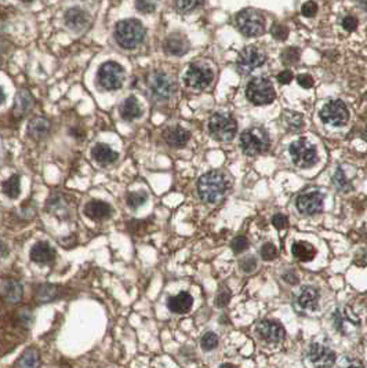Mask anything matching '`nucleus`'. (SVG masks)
I'll return each mask as SVG.
<instances>
[{"label": "nucleus", "mask_w": 367, "mask_h": 368, "mask_svg": "<svg viewBox=\"0 0 367 368\" xmlns=\"http://www.w3.org/2000/svg\"><path fill=\"white\" fill-rule=\"evenodd\" d=\"M200 345H202V349H203V351H214V349L218 346V337H217L214 332H206V334L202 337V339H200Z\"/></svg>", "instance_id": "36"}, {"label": "nucleus", "mask_w": 367, "mask_h": 368, "mask_svg": "<svg viewBox=\"0 0 367 368\" xmlns=\"http://www.w3.org/2000/svg\"><path fill=\"white\" fill-rule=\"evenodd\" d=\"M158 3H159V0H137L135 2L137 9L141 13H152V11H155Z\"/></svg>", "instance_id": "40"}, {"label": "nucleus", "mask_w": 367, "mask_h": 368, "mask_svg": "<svg viewBox=\"0 0 367 368\" xmlns=\"http://www.w3.org/2000/svg\"><path fill=\"white\" fill-rule=\"evenodd\" d=\"M364 261H366V264H367V253L364 254Z\"/></svg>", "instance_id": "56"}, {"label": "nucleus", "mask_w": 367, "mask_h": 368, "mask_svg": "<svg viewBox=\"0 0 367 368\" xmlns=\"http://www.w3.org/2000/svg\"><path fill=\"white\" fill-rule=\"evenodd\" d=\"M362 137H363V139H366V141H367V127H366V129H364V130H363Z\"/></svg>", "instance_id": "55"}, {"label": "nucleus", "mask_w": 367, "mask_h": 368, "mask_svg": "<svg viewBox=\"0 0 367 368\" xmlns=\"http://www.w3.org/2000/svg\"><path fill=\"white\" fill-rule=\"evenodd\" d=\"M145 29L143 24L137 20H126L119 22L115 29V39L117 44L123 48H134L137 47L144 40Z\"/></svg>", "instance_id": "2"}, {"label": "nucleus", "mask_w": 367, "mask_h": 368, "mask_svg": "<svg viewBox=\"0 0 367 368\" xmlns=\"http://www.w3.org/2000/svg\"><path fill=\"white\" fill-rule=\"evenodd\" d=\"M111 206L104 203V201H98V200H93L90 203H87L86 208H84V213L89 218L94 219V221H98V219H104L107 217L111 215Z\"/></svg>", "instance_id": "23"}, {"label": "nucleus", "mask_w": 367, "mask_h": 368, "mask_svg": "<svg viewBox=\"0 0 367 368\" xmlns=\"http://www.w3.org/2000/svg\"><path fill=\"white\" fill-rule=\"evenodd\" d=\"M297 80L298 84L304 87V89H311V87L313 86V79H312L309 75H300V76L297 77Z\"/></svg>", "instance_id": "48"}, {"label": "nucleus", "mask_w": 367, "mask_h": 368, "mask_svg": "<svg viewBox=\"0 0 367 368\" xmlns=\"http://www.w3.org/2000/svg\"><path fill=\"white\" fill-rule=\"evenodd\" d=\"M333 184H334V186H336L338 190H341V192H349L351 189H352V185H351V182L348 181L345 172L342 171L341 167L337 168V171H336V174L333 177Z\"/></svg>", "instance_id": "35"}, {"label": "nucleus", "mask_w": 367, "mask_h": 368, "mask_svg": "<svg viewBox=\"0 0 367 368\" xmlns=\"http://www.w3.org/2000/svg\"><path fill=\"white\" fill-rule=\"evenodd\" d=\"M291 80H293V73L290 71H283L277 75V81L282 84H289Z\"/></svg>", "instance_id": "50"}, {"label": "nucleus", "mask_w": 367, "mask_h": 368, "mask_svg": "<svg viewBox=\"0 0 367 368\" xmlns=\"http://www.w3.org/2000/svg\"><path fill=\"white\" fill-rule=\"evenodd\" d=\"M91 156L95 162L101 164H109V163L116 162L117 153L112 148H109L107 144H97L91 150Z\"/></svg>", "instance_id": "25"}, {"label": "nucleus", "mask_w": 367, "mask_h": 368, "mask_svg": "<svg viewBox=\"0 0 367 368\" xmlns=\"http://www.w3.org/2000/svg\"><path fill=\"white\" fill-rule=\"evenodd\" d=\"M246 97L254 105H268L275 99V89L267 77H254L246 87Z\"/></svg>", "instance_id": "6"}, {"label": "nucleus", "mask_w": 367, "mask_h": 368, "mask_svg": "<svg viewBox=\"0 0 367 368\" xmlns=\"http://www.w3.org/2000/svg\"><path fill=\"white\" fill-rule=\"evenodd\" d=\"M271 141H269L268 133L261 127H251V129L243 131L240 135V148L243 153L247 156H257L269 149Z\"/></svg>", "instance_id": "3"}, {"label": "nucleus", "mask_w": 367, "mask_h": 368, "mask_svg": "<svg viewBox=\"0 0 367 368\" xmlns=\"http://www.w3.org/2000/svg\"><path fill=\"white\" fill-rule=\"evenodd\" d=\"M333 319H334L336 327H337L338 330L341 331V332H344L345 323H349V324L355 325V327L360 324V321H359L358 317L354 316L352 313L348 312V308L338 309V310H336V313L333 314Z\"/></svg>", "instance_id": "29"}, {"label": "nucleus", "mask_w": 367, "mask_h": 368, "mask_svg": "<svg viewBox=\"0 0 367 368\" xmlns=\"http://www.w3.org/2000/svg\"><path fill=\"white\" fill-rule=\"evenodd\" d=\"M22 2H25V3H29V2H32V0H22Z\"/></svg>", "instance_id": "57"}, {"label": "nucleus", "mask_w": 367, "mask_h": 368, "mask_svg": "<svg viewBox=\"0 0 367 368\" xmlns=\"http://www.w3.org/2000/svg\"><path fill=\"white\" fill-rule=\"evenodd\" d=\"M0 291L6 298V301H9L11 304H17L20 302L24 295V288H22L21 283H18L17 280H5Z\"/></svg>", "instance_id": "21"}, {"label": "nucleus", "mask_w": 367, "mask_h": 368, "mask_svg": "<svg viewBox=\"0 0 367 368\" xmlns=\"http://www.w3.org/2000/svg\"><path fill=\"white\" fill-rule=\"evenodd\" d=\"M282 277H283V280H285L286 283H289V284H297L298 283L297 274H295V272L291 269L287 270V272H285Z\"/></svg>", "instance_id": "51"}, {"label": "nucleus", "mask_w": 367, "mask_h": 368, "mask_svg": "<svg viewBox=\"0 0 367 368\" xmlns=\"http://www.w3.org/2000/svg\"><path fill=\"white\" fill-rule=\"evenodd\" d=\"M208 131H210V135L217 141L229 142L236 135L238 123L231 115L214 113L208 120Z\"/></svg>", "instance_id": "4"}, {"label": "nucleus", "mask_w": 367, "mask_h": 368, "mask_svg": "<svg viewBox=\"0 0 367 368\" xmlns=\"http://www.w3.org/2000/svg\"><path fill=\"white\" fill-rule=\"evenodd\" d=\"M202 0H177L176 6L181 13H189L192 10H195L200 5Z\"/></svg>", "instance_id": "39"}, {"label": "nucleus", "mask_w": 367, "mask_h": 368, "mask_svg": "<svg viewBox=\"0 0 367 368\" xmlns=\"http://www.w3.org/2000/svg\"><path fill=\"white\" fill-rule=\"evenodd\" d=\"M320 120L328 126L341 127L346 125L349 120V111L345 103L341 99H333L328 101L322 109H320Z\"/></svg>", "instance_id": "8"}, {"label": "nucleus", "mask_w": 367, "mask_h": 368, "mask_svg": "<svg viewBox=\"0 0 367 368\" xmlns=\"http://www.w3.org/2000/svg\"><path fill=\"white\" fill-rule=\"evenodd\" d=\"M324 196L320 192H307L295 200L297 210L304 215H316L323 211Z\"/></svg>", "instance_id": "13"}, {"label": "nucleus", "mask_w": 367, "mask_h": 368, "mask_svg": "<svg viewBox=\"0 0 367 368\" xmlns=\"http://www.w3.org/2000/svg\"><path fill=\"white\" fill-rule=\"evenodd\" d=\"M316 11H318V6H316V3H313V2H307V3L303 6V10H301V13H303V15H305V17H313Z\"/></svg>", "instance_id": "44"}, {"label": "nucleus", "mask_w": 367, "mask_h": 368, "mask_svg": "<svg viewBox=\"0 0 367 368\" xmlns=\"http://www.w3.org/2000/svg\"><path fill=\"white\" fill-rule=\"evenodd\" d=\"M257 334L268 343H279L285 339L286 331L281 323L275 320H263L257 325Z\"/></svg>", "instance_id": "14"}, {"label": "nucleus", "mask_w": 367, "mask_h": 368, "mask_svg": "<svg viewBox=\"0 0 367 368\" xmlns=\"http://www.w3.org/2000/svg\"><path fill=\"white\" fill-rule=\"evenodd\" d=\"M5 99H6V95H5V93H3V89L0 87V105L5 102Z\"/></svg>", "instance_id": "53"}, {"label": "nucleus", "mask_w": 367, "mask_h": 368, "mask_svg": "<svg viewBox=\"0 0 367 368\" xmlns=\"http://www.w3.org/2000/svg\"><path fill=\"white\" fill-rule=\"evenodd\" d=\"M283 60L286 64H294L298 60V51L295 48H290L287 51L283 52Z\"/></svg>", "instance_id": "46"}, {"label": "nucleus", "mask_w": 367, "mask_h": 368, "mask_svg": "<svg viewBox=\"0 0 367 368\" xmlns=\"http://www.w3.org/2000/svg\"><path fill=\"white\" fill-rule=\"evenodd\" d=\"M189 48V44H188V40H186L182 34L180 33H174L170 34L169 38L164 40L163 43V50L166 54L169 56H184Z\"/></svg>", "instance_id": "16"}, {"label": "nucleus", "mask_w": 367, "mask_h": 368, "mask_svg": "<svg viewBox=\"0 0 367 368\" xmlns=\"http://www.w3.org/2000/svg\"><path fill=\"white\" fill-rule=\"evenodd\" d=\"M291 254L303 262H309L316 257V249L308 241H295L291 247Z\"/></svg>", "instance_id": "24"}, {"label": "nucleus", "mask_w": 367, "mask_h": 368, "mask_svg": "<svg viewBox=\"0 0 367 368\" xmlns=\"http://www.w3.org/2000/svg\"><path fill=\"white\" fill-rule=\"evenodd\" d=\"M125 80V71L117 62H105L98 69V83L105 90L120 89Z\"/></svg>", "instance_id": "9"}, {"label": "nucleus", "mask_w": 367, "mask_h": 368, "mask_svg": "<svg viewBox=\"0 0 367 368\" xmlns=\"http://www.w3.org/2000/svg\"><path fill=\"white\" fill-rule=\"evenodd\" d=\"M148 200V195L145 192H133L127 196V204L131 208H138Z\"/></svg>", "instance_id": "37"}, {"label": "nucleus", "mask_w": 367, "mask_h": 368, "mask_svg": "<svg viewBox=\"0 0 367 368\" xmlns=\"http://www.w3.org/2000/svg\"><path fill=\"white\" fill-rule=\"evenodd\" d=\"M54 258H56V251L46 241L36 243L30 250V259L38 264H48V262L54 261Z\"/></svg>", "instance_id": "20"}, {"label": "nucleus", "mask_w": 367, "mask_h": 368, "mask_svg": "<svg viewBox=\"0 0 367 368\" xmlns=\"http://www.w3.org/2000/svg\"><path fill=\"white\" fill-rule=\"evenodd\" d=\"M7 253H9L7 247L5 244H0V257H5V255H7Z\"/></svg>", "instance_id": "52"}, {"label": "nucleus", "mask_w": 367, "mask_h": 368, "mask_svg": "<svg viewBox=\"0 0 367 368\" xmlns=\"http://www.w3.org/2000/svg\"><path fill=\"white\" fill-rule=\"evenodd\" d=\"M192 305H194V298L190 295L189 292L182 291L180 292L178 295L170 296L169 301H167V306L173 313H177V314H185L192 309Z\"/></svg>", "instance_id": "19"}, {"label": "nucleus", "mask_w": 367, "mask_h": 368, "mask_svg": "<svg viewBox=\"0 0 367 368\" xmlns=\"http://www.w3.org/2000/svg\"><path fill=\"white\" fill-rule=\"evenodd\" d=\"M186 86L194 89V90H204L212 84L214 79V73L210 68L204 65H190L185 73Z\"/></svg>", "instance_id": "11"}, {"label": "nucleus", "mask_w": 367, "mask_h": 368, "mask_svg": "<svg viewBox=\"0 0 367 368\" xmlns=\"http://www.w3.org/2000/svg\"><path fill=\"white\" fill-rule=\"evenodd\" d=\"M231 247H232L235 254H242L243 251H246L249 249V240H247L246 236H238L232 240Z\"/></svg>", "instance_id": "38"}, {"label": "nucleus", "mask_w": 367, "mask_h": 368, "mask_svg": "<svg viewBox=\"0 0 367 368\" xmlns=\"http://www.w3.org/2000/svg\"><path fill=\"white\" fill-rule=\"evenodd\" d=\"M358 3L360 5V7H363L364 10H367V0H358Z\"/></svg>", "instance_id": "54"}, {"label": "nucleus", "mask_w": 367, "mask_h": 368, "mask_svg": "<svg viewBox=\"0 0 367 368\" xmlns=\"http://www.w3.org/2000/svg\"><path fill=\"white\" fill-rule=\"evenodd\" d=\"M149 87L152 94L159 99H169L176 93V83L173 77L164 72L152 73L149 77Z\"/></svg>", "instance_id": "12"}, {"label": "nucleus", "mask_w": 367, "mask_h": 368, "mask_svg": "<svg viewBox=\"0 0 367 368\" xmlns=\"http://www.w3.org/2000/svg\"><path fill=\"white\" fill-rule=\"evenodd\" d=\"M236 25H238L239 30L247 38L259 36L264 33V29H265L264 17L261 15V13L253 9L242 10L236 15Z\"/></svg>", "instance_id": "7"}, {"label": "nucleus", "mask_w": 367, "mask_h": 368, "mask_svg": "<svg viewBox=\"0 0 367 368\" xmlns=\"http://www.w3.org/2000/svg\"><path fill=\"white\" fill-rule=\"evenodd\" d=\"M229 301H231V294H229L228 290H224V291H221L220 294L217 295L216 305L218 308H225V306L228 305Z\"/></svg>", "instance_id": "43"}, {"label": "nucleus", "mask_w": 367, "mask_h": 368, "mask_svg": "<svg viewBox=\"0 0 367 368\" xmlns=\"http://www.w3.org/2000/svg\"><path fill=\"white\" fill-rule=\"evenodd\" d=\"M38 364H39V353L35 349H26L17 361V365L25 368L36 367Z\"/></svg>", "instance_id": "32"}, {"label": "nucleus", "mask_w": 367, "mask_h": 368, "mask_svg": "<svg viewBox=\"0 0 367 368\" xmlns=\"http://www.w3.org/2000/svg\"><path fill=\"white\" fill-rule=\"evenodd\" d=\"M163 138L166 144H169L173 148H182L188 144L190 138L189 131H186L185 129H182L180 126H174V127H169L167 130H164Z\"/></svg>", "instance_id": "18"}, {"label": "nucleus", "mask_w": 367, "mask_h": 368, "mask_svg": "<svg viewBox=\"0 0 367 368\" xmlns=\"http://www.w3.org/2000/svg\"><path fill=\"white\" fill-rule=\"evenodd\" d=\"M257 259H255L254 257H249L246 258L244 261L240 262V268H242V270L244 272V273H251V272H254L255 269H257Z\"/></svg>", "instance_id": "42"}, {"label": "nucleus", "mask_w": 367, "mask_h": 368, "mask_svg": "<svg viewBox=\"0 0 367 368\" xmlns=\"http://www.w3.org/2000/svg\"><path fill=\"white\" fill-rule=\"evenodd\" d=\"M229 186L228 177L222 171L206 172L198 181L199 197L207 204H216L226 196Z\"/></svg>", "instance_id": "1"}, {"label": "nucleus", "mask_w": 367, "mask_h": 368, "mask_svg": "<svg viewBox=\"0 0 367 368\" xmlns=\"http://www.w3.org/2000/svg\"><path fill=\"white\" fill-rule=\"evenodd\" d=\"M308 359L309 361L316 365H333L337 360L336 352L331 351L330 347L320 345V343H312L309 351H308Z\"/></svg>", "instance_id": "15"}, {"label": "nucleus", "mask_w": 367, "mask_h": 368, "mask_svg": "<svg viewBox=\"0 0 367 368\" xmlns=\"http://www.w3.org/2000/svg\"><path fill=\"white\" fill-rule=\"evenodd\" d=\"M265 60H267V57L264 51H261L258 47L249 46V47L243 48V51L240 52L238 62H236V68L240 75H250L253 71L263 66Z\"/></svg>", "instance_id": "10"}, {"label": "nucleus", "mask_w": 367, "mask_h": 368, "mask_svg": "<svg viewBox=\"0 0 367 368\" xmlns=\"http://www.w3.org/2000/svg\"><path fill=\"white\" fill-rule=\"evenodd\" d=\"M272 34L277 40H285L287 38V29L282 25H275L272 28Z\"/></svg>", "instance_id": "49"}, {"label": "nucleus", "mask_w": 367, "mask_h": 368, "mask_svg": "<svg viewBox=\"0 0 367 368\" xmlns=\"http://www.w3.org/2000/svg\"><path fill=\"white\" fill-rule=\"evenodd\" d=\"M65 22L74 30H83L89 25L87 14L80 9H71L65 14Z\"/></svg>", "instance_id": "22"}, {"label": "nucleus", "mask_w": 367, "mask_h": 368, "mask_svg": "<svg viewBox=\"0 0 367 368\" xmlns=\"http://www.w3.org/2000/svg\"><path fill=\"white\" fill-rule=\"evenodd\" d=\"M342 25H344V28H345L346 30L352 32V30H355L356 28H358V20H356L355 17H352V15H348V17L344 18Z\"/></svg>", "instance_id": "47"}, {"label": "nucleus", "mask_w": 367, "mask_h": 368, "mask_svg": "<svg viewBox=\"0 0 367 368\" xmlns=\"http://www.w3.org/2000/svg\"><path fill=\"white\" fill-rule=\"evenodd\" d=\"M3 192L6 196H9L10 199H15L20 195V177L13 176L10 177L9 180L5 181V184L2 186Z\"/></svg>", "instance_id": "33"}, {"label": "nucleus", "mask_w": 367, "mask_h": 368, "mask_svg": "<svg viewBox=\"0 0 367 368\" xmlns=\"http://www.w3.org/2000/svg\"><path fill=\"white\" fill-rule=\"evenodd\" d=\"M33 108V98L29 94V91L21 90L18 91L17 97H15V103H14V113L18 117L25 116L28 112H30V109Z\"/></svg>", "instance_id": "26"}, {"label": "nucleus", "mask_w": 367, "mask_h": 368, "mask_svg": "<svg viewBox=\"0 0 367 368\" xmlns=\"http://www.w3.org/2000/svg\"><path fill=\"white\" fill-rule=\"evenodd\" d=\"M50 121L44 117H35L28 125V134L35 139H42L50 131Z\"/></svg>", "instance_id": "27"}, {"label": "nucleus", "mask_w": 367, "mask_h": 368, "mask_svg": "<svg viewBox=\"0 0 367 368\" xmlns=\"http://www.w3.org/2000/svg\"><path fill=\"white\" fill-rule=\"evenodd\" d=\"M58 294H60L58 287L51 284H43L36 288V300L39 302H51L58 296Z\"/></svg>", "instance_id": "31"}, {"label": "nucleus", "mask_w": 367, "mask_h": 368, "mask_svg": "<svg viewBox=\"0 0 367 368\" xmlns=\"http://www.w3.org/2000/svg\"><path fill=\"white\" fill-rule=\"evenodd\" d=\"M272 225L276 229H285L287 226V217L283 214H275L272 218Z\"/></svg>", "instance_id": "45"}, {"label": "nucleus", "mask_w": 367, "mask_h": 368, "mask_svg": "<svg viewBox=\"0 0 367 368\" xmlns=\"http://www.w3.org/2000/svg\"><path fill=\"white\" fill-rule=\"evenodd\" d=\"M297 306L303 310H315L319 302V291L312 286H304L297 296Z\"/></svg>", "instance_id": "17"}, {"label": "nucleus", "mask_w": 367, "mask_h": 368, "mask_svg": "<svg viewBox=\"0 0 367 368\" xmlns=\"http://www.w3.org/2000/svg\"><path fill=\"white\" fill-rule=\"evenodd\" d=\"M277 255V250L276 247L273 246L272 243H265L261 249V257L265 259V261H273Z\"/></svg>", "instance_id": "41"}, {"label": "nucleus", "mask_w": 367, "mask_h": 368, "mask_svg": "<svg viewBox=\"0 0 367 368\" xmlns=\"http://www.w3.org/2000/svg\"><path fill=\"white\" fill-rule=\"evenodd\" d=\"M141 108H139V103L138 101H137V98L135 97H129V98L126 99L125 102L121 103L120 107V115L121 117L125 120H129V121H131V120H135L138 119L139 116H141Z\"/></svg>", "instance_id": "28"}, {"label": "nucleus", "mask_w": 367, "mask_h": 368, "mask_svg": "<svg viewBox=\"0 0 367 368\" xmlns=\"http://www.w3.org/2000/svg\"><path fill=\"white\" fill-rule=\"evenodd\" d=\"M283 120H285L286 126H287L290 130H293V131L301 130L304 127L303 116L297 113V112H285Z\"/></svg>", "instance_id": "34"}, {"label": "nucleus", "mask_w": 367, "mask_h": 368, "mask_svg": "<svg viewBox=\"0 0 367 368\" xmlns=\"http://www.w3.org/2000/svg\"><path fill=\"white\" fill-rule=\"evenodd\" d=\"M289 153L293 159L294 164L300 168L313 167L319 160L316 146L308 142L307 138H300L293 144H290Z\"/></svg>", "instance_id": "5"}, {"label": "nucleus", "mask_w": 367, "mask_h": 368, "mask_svg": "<svg viewBox=\"0 0 367 368\" xmlns=\"http://www.w3.org/2000/svg\"><path fill=\"white\" fill-rule=\"evenodd\" d=\"M48 210L51 211L54 215H58V217H66L69 214L71 207L65 201L64 196L57 195V196H53L51 200L48 201Z\"/></svg>", "instance_id": "30"}]
</instances>
